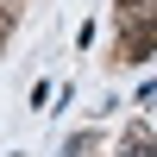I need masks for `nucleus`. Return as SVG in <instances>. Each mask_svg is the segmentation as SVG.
<instances>
[{"instance_id":"nucleus-1","label":"nucleus","mask_w":157,"mask_h":157,"mask_svg":"<svg viewBox=\"0 0 157 157\" xmlns=\"http://www.w3.org/2000/svg\"><path fill=\"white\" fill-rule=\"evenodd\" d=\"M157 50V13H138V19L120 25V63H145Z\"/></svg>"},{"instance_id":"nucleus-2","label":"nucleus","mask_w":157,"mask_h":157,"mask_svg":"<svg viewBox=\"0 0 157 157\" xmlns=\"http://www.w3.org/2000/svg\"><path fill=\"white\" fill-rule=\"evenodd\" d=\"M138 13H151V0H120V19H138Z\"/></svg>"}]
</instances>
